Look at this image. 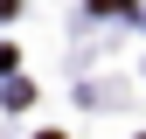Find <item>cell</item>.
I'll list each match as a JSON object with an SVG mask.
<instances>
[{
    "label": "cell",
    "instance_id": "6da1fadb",
    "mask_svg": "<svg viewBox=\"0 0 146 139\" xmlns=\"http://www.w3.org/2000/svg\"><path fill=\"white\" fill-rule=\"evenodd\" d=\"M49 139H56V132H49Z\"/></svg>",
    "mask_w": 146,
    "mask_h": 139
}]
</instances>
